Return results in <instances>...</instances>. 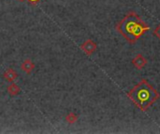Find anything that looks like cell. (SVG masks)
Instances as JSON below:
<instances>
[{
  "label": "cell",
  "instance_id": "1",
  "mask_svg": "<svg viewBox=\"0 0 160 134\" xmlns=\"http://www.w3.org/2000/svg\"><path fill=\"white\" fill-rule=\"evenodd\" d=\"M128 97L139 109L145 112L158 101L160 94L146 79H142L128 91Z\"/></svg>",
  "mask_w": 160,
  "mask_h": 134
},
{
  "label": "cell",
  "instance_id": "2",
  "mask_svg": "<svg viewBox=\"0 0 160 134\" xmlns=\"http://www.w3.org/2000/svg\"><path fill=\"white\" fill-rule=\"evenodd\" d=\"M117 31L130 43H135L142 37L150 26L146 24L135 12H129L116 25Z\"/></svg>",
  "mask_w": 160,
  "mask_h": 134
},
{
  "label": "cell",
  "instance_id": "3",
  "mask_svg": "<svg viewBox=\"0 0 160 134\" xmlns=\"http://www.w3.org/2000/svg\"><path fill=\"white\" fill-rule=\"evenodd\" d=\"M97 49H98V45L92 39H87L84 43H82L81 45V49L86 55H92L94 52H96Z\"/></svg>",
  "mask_w": 160,
  "mask_h": 134
},
{
  "label": "cell",
  "instance_id": "4",
  "mask_svg": "<svg viewBox=\"0 0 160 134\" xmlns=\"http://www.w3.org/2000/svg\"><path fill=\"white\" fill-rule=\"evenodd\" d=\"M132 64L139 70H142L145 67V65L147 64V59L144 58V56L142 54H137L131 61Z\"/></svg>",
  "mask_w": 160,
  "mask_h": 134
},
{
  "label": "cell",
  "instance_id": "5",
  "mask_svg": "<svg viewBox=\"0 0 160 134\" xmlns=\"http://www.w3.org/2000/svg\"><path fill=\"white\" fill-rule=\"evenodd\" d=\"M21 69L27 75H30L33 70L35 69V63L29 60V59H26L22 62V63L21 64Z\"/></svg>",
  "mask_w": 160,
  "mask_h": 134
},
{
  "label": "cell",
  "instance_id": "6",
  "mask_svg": "<svg viewBox=\"0 0 160 134\" xmlns=\"http://www.w3.org/2000/svg\"><path fill=\"white\" fill-rule=\"evenodd\" d=\"M4 78L8 81V82H13L17 79L18 77V74L15 70H13L12 68H8L4 74H3Z\"/></svg>",
  "mask_w": 160,
  "mask_h": 134
},
{
  "label": "cell",
  "instance_id": "7",
  "mask_svg": "<svg viewBox=\"0 0 160 134\" xmlns=\"http://www.w3.org/2000/svg\"><path fill=\"white\" fill-rule=\"evenodd\" d=\"M7 90H8V94H9L10 96H13V97H14V96L19 95V94H20V92H21V89H20V87H19L16 83H12V82H11V84H10V85H8V86Z\"/></svg>",
  "mask_w": 160,
  "mask_h": 134
},
{
  "label": "cell",
  "instance_id": "8",
  "mask_svg": "<svg viewBox=\"0 0 160 134\" xmlns=\"http://www.w3.org/2000/svg\"><path fill=\"white\" fill-rule=\"evenodd\" d=\"M77 120H78V116L75 113L70 112L66 116V121L68 124H74L77 122Z\"/></svg>",
  "mask_w": 160,
  "mask_h": 134
},
{
  "label": "cell",
  "instance_id": "9",
  "mask_svg": "<svg viewBox=\"0 0 160 134\" xmlns=\"http://www.w3.org/2000/svg\"><path fill=\"white\" fill-rule=\"evenodd\" d=\"M154 35H155L156 36H158L160 39V23L156 27V29L154 30Z\"/></svg>",
  "mask_w": 160,
  "mask_h": 134
},
{
  "label": "cell",
  "instance_id": "10",
  "mask_svg": "<svg viewBox=\"0 0 160 134\" xmlns=\"http://www.w3.org/2000/svg\"><path fill=\"white\" fill-rule=\"evenodd\" d=\"M28 1H29V3L32 4V5H37L40 0H28Z\"/></svg>",
  "mask_w": 160,
  "mask_h": 134
},
{
  "label": "cell",
  "instance_id": "11",
  "mask_svg": "<svg viewBox=\"0 0 160 134\" xmlns=\"http://www.w3.org/2000/svg\"><path fill=\"white\" fill-rule=\"evenodd\" d=\"M18 1H20V2H23V1H25V0H18Z\"/></svg>",
  "mask_w": 160,
  "mask_h": 134
}]
</instances>
